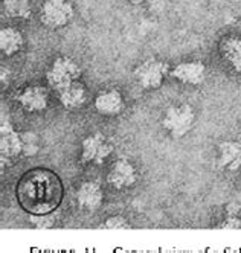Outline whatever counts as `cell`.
Instances as JSON below:
<instances>
[{
	"instance_id": "11",
	"label": "cell",
	"mask_w": 241,
	"mask_h": 253,
	"mask_svg": "<svg viewBox=\"0 0 241 253\" xmlns=\"http://www.w3.org/2000/svg\"><path fill=\"white\" fill-rule=\"evenodd\" d=\"M15 101L28 112H43L48 107V95L43 87H26L22 93L15 95Z\"/></svg>"
},
{
	"instance_id": "4",
	"label": "cell",
	"mask_w": 241,
	"mask_h": 253,
	"mask_svg": "<svg viewBox=\"0 0 241 253\" xmlns=\"http://www.w3.org/2000/svg\"><path fill=\"white\" fill-rule=\"evenodd\" d=\"M73 6L67 0H46L42 8V22L49 28H61L73 19Z\"/></svg>"
},
{
	"instance_id": "13",
	"label": "cell",
	"mask_w": 241,
	"mask_h": 253,
	"mask_svg": "<svg viewBox=\"0 0 241 253\" xmlns=\"http://www.w3.org/2000/svg\"><path fill=\"white\" fill-rule=\"evenodd\" d=\"M95 108L101 115L115 116L124 110V99L118 90H110V92H104L96 96Z\"/></svg>"
},
{
	"instance_id": "3",
	"label": "cell",
	"mask_w": 241,
	"mask_h": 253,
	"mask_svg": "<svg viewBox=\"0 0 241 253\" xmlns=\"http://www.w3.org/2000/svg\"><path fill=\"white\" fill-rule=\"evenodd\" d=\"M194 121H195L194 110L190 105L183 104L179 107H170L165 112L162 125L174 139H180L191 131Z\"/></svg>"
},
{
	"instance_id": "24",
	"label": "cell",
	"mask_w": 241,
	"mask_h": 253,
	"mask_svg": "<svg viewBox=\"0 0 241 253\" xmlns=\"http://www.w3.org/2000/svg\"><path fill=\"white\" fill-rule=\"evenodd\" d=\"M132 3H135V5H139V3H142V2H145V0H130Z\"/></svg>"
},
{
	"instance_id": "21",
	"label": "cell",
	"mask_w": 241,
	"mask_h": 253,
	"mask_svg": "<svg viewBox=\"0 0 241 253\" xmlns=\"http://www.w3.org/2000/svg\"><path fill=\"white\" fill-rule=\"evenodd\" d=\"M221 229H241V218L240 215H229L228 220L220 226Z\"/></svg>"
},
{
	"instance_id": "6",
	"label": "cell",
	"mask_w": 241,
	"mask_h": 253,
	"mask_svg": "<svg viewBox=\"0 0 241 253\" xmlns=\"http://www.w3.org/2000/svg\"><path fill=\"white\" fill-rule=\"evenodd\" d=\"M135 75L144 88H157L168 75V64L159 60H146L136 69Z\"/></svg>"
},
{
	"instance_id": "9",
	"label": "cell",
	"mask_w": 241,
	"mask_h": 253,
	"mask_svg": "<svg viewBox=\"0 0 241 253\" xmlns=\"http://www.w3.org/2000/svg\"><path fill=\"white\" fill-rule=\"evenodd\" d=\"M205 74H206L205 64L200 61H190V63L177 64L171 72V77L185 84L198 85L205 81Z\"/></svg>"
},
{
	"instance_id": "12",
	"label": "cell",
	"mask_w": 241,
	"mask_h": 253,
	"mask_svg": "<svg viewBox=\"0 0 241 253\" xmlns=\"http://www.w3.org/2000/svg\"><path fill=\"white\" fill-rule=\"evenodd\" d=\"M77 203L80 209L96 211L102 203V189L96 182H86L77 191Z\"/></svg>"
},
{
	"instance_id": "5",
	"label": "cell",
	"mask_w": 241,
	"mask_h": 253,
	"mask_svg": "<svg viewBox=\"0 0 241 253\" xmlns=\"http://www.w3.org/2000/svg\"><path fill=\"white\" fill-rule=\"evenodd\" d=\"M113 151V145L102 133H95L83 140V151L81 160L84 164L94 162L96 165H101L102 162Z\"/></svg>"
},
{
	"instance_id": "8",
	"label": "cell",
	"mask_w": 241,
	"mask_h": 253,
	"mask_svg": "<svg viewBox=\"0 0 241 253\" xmlns=\"http://www.w3.org/2000/svg\"><path fill=\"white\" fill-rule=\"evenodd\" d=\"M138 174L135 167L127 159H118L108 172V183L116 189H125L136 183Z\"/></svg>"
},
{
	"instance_id": "17",
	"label": "cell",
	"mask_w": 241,
	"mask_h": 253,
	"mask_svg": "<svg viewBox=\"0 0 241 253\" xmlns=\"http://www.w3.org/2000/svg\"><path fill=\"white\" fill-rule=\"evenodd\" d=\"M3 8L14 19H28L31 15V0H3Z\"/></svg>"
},
{
	"instance_id": "22",
	"label": "cell",
	"mask_w": 241,
	"mask_h": 253,
	"mask_svg": "<svg viewBox=\"0 0 241 253\" xmlns=\"http://www.w3.org/2000/svg\"><path fill=\"white\" fill-rule=\"evenodd\" d=\"M226 211H228V215H240L241 213V206L238 203H231L226 208Z\"/></svg>"
},
{
	"instance_id": "16",
	"label": "cell",
	"mask_w": 241,
	"mask_h": 253,
	"mask_svg": "<svg viewBox=\"0 0 241 253\" xmlns=\"http://www.w3.org/2000/svg\"><path fill=\"white\" fill-rule=\"evenodd\" d=\"M225 58L231 63V66L241 74V40L240 39H228L221 44Z\"/></svg>"
},
{
	"instance_id": "18",
	"label": "cell",
	"mask_w": 241,
	"mask_h": 253,
	"mask_svg": "<svg viewBox=\"0 0 241 253\" xmlns=\"http://www.w3.org/2000/svg\"><path fill=\"white\" fill-rule=\"evenodd\" d=\"M58 220V211L57 212H48V213H31L29 223L35 229H50L57 224Z\"/></svg>"
},
{
	"instance_id": "7",
	"label": "cell",
	"mask_w": 241,
	"mask_h": 253,
	"mask_svg": "<svg viewBox=\"0 0 241 253\" xmlns=\"http://www.w3.org/2000/svg\"><path fill=\"white\" fill-rule=\"evenodd\" d=\"M20 153L22 136L14 130L9 116L2 112V121H0V154L5 159H12Z\"/></svg>"
},
{
	"instance_id": "23",
	"label": "cell",
	"mask_w": 241,
	"mask_h": 253,
	"mask_svg": "<svg viewBox=\"0 0 241 253\" xmlns=\"http://www.w3.org/2000/svg\"><path fill=\"white\" fill-rule=\"evenodd\" d=\"M9 77H11V72L6 69V67H2L0 69V78H2V84L6 85L9 83Z\"/></svg>"
},
{
	"instance_id": "15",
	"label": "cell",
	"mask_w": 241,
	"mask_h": 253,
	"mask_svg": "<svg viewBox=\"0 0 241 253\" xmlns=\"http://www.w3.org/2000/svg\"><path fill=\"white\" fill-rule=\"evenodd\" d=\"M23 46V35L15 28H3L0 31V49L5 55L11 57Z\"/></svg>"
},
{
	"instance_id": "20",
	"label": "cell",
	"mask_w": 241,
	"mask_h": 253,
	"mask_svg": "<svg viewBox=\"0 0 241 253\" xmlns=\"http://www.w3.org/2000/svg\"><path fill=\"white\" fill-rule=\"evenodd\" d=\"M102 227L110 229V230H122V229H130V224L122 216H110L108 220H105Z\"/></svg>"
},
{
	"instance_id": "10",
	"label": "cell",
	"mask_w": 241,
	"mask_h": 253,
	"mask_svg": "<svg viewBox=\"0 0 241 253\" xmlns=\"http://www.w3.org/2000/svg\"><path fill=\"white\" fill-rule=\"evenodd\" d=\"M220 157L217 167L220 169L238 171L241 168V142L226 140L220 143Z\"/></svg>"
},
{
	"instance_id": "19",
	"label": "cell",
	"mask_w": 241,
	"mask_h": 253,
	"mask_svg": "<svg viewBox=\"0 0 241 253\" xmlns=\"http://www.w3.org/2000/svg\"><path fill=\"white\" fill-rule=\"evenodd\" d=\"M20 136H22V154L23 156L32 157L39 153V150H40L39 136L32 131H25Z\"/></svg>"
},
{
	"instance_id": "14",
	"label": "cell",
	"mask_w": 241,
	"mask_h": 253,
	"mask_svg": "<svg viewBox=\"0 0 241 253\" xmlns=\"http://www.w3.org/2000/svg\"><path fill=\"white\" fill-rule=\"evenodd\" d=\"M58 98L63 104L64 108H69V110H72V108H78L81 107L86 99H87V95H86V88L83 84H80L78 81L72 83L69 87L63 88L61 92H58Z\"/></svg>"
},
{
	"instance_id": "1",
	"label": "cell",
	"mask_w": 241,
	"mask_h": 253,
	"mask_svg": "<svg viewBox=\"0 0 241 253\" xmlns=\"http://www.w3.org/2000/svg\"><path fill=\"white\" fill-rule=\"evenodd\" d=\"M63 195L60 178L50 171L35 169L17 185L18 202L29 213H48L60 205Z\"/></svg>"
},
{
	"instance_id": "2",
	"label": "cell",
	"mask_w": 241,
	"mask_h": 253,
	"mask_svg": "<svg viewBox=\"0 0 241 253\" xmlns=\"http://www.w3.org/2000/svg\"><path fill=\"white\" fill-rule=\"evenodd\" d=\"M80 77H81L80 66L67 57L57 58L50 66V69L46 72V80L57 93L61 92L63 88L69 87L72 83L78 81Z\"/></svg>"
},
{
	"instance_id": "25",
	"label": "cell",
	"mask_w": 241,
	"mask_h": 253,
	"mask_svg": "<svg viewBox=\"0 0 241 253\" xmlns=\"http://www.w3.org/2000/svg\"><path fill=\"white\" fill-rule=\"evenodd\" d=\"M240 188H241V182H240Z\"/></svg>"
}]
</instances>
